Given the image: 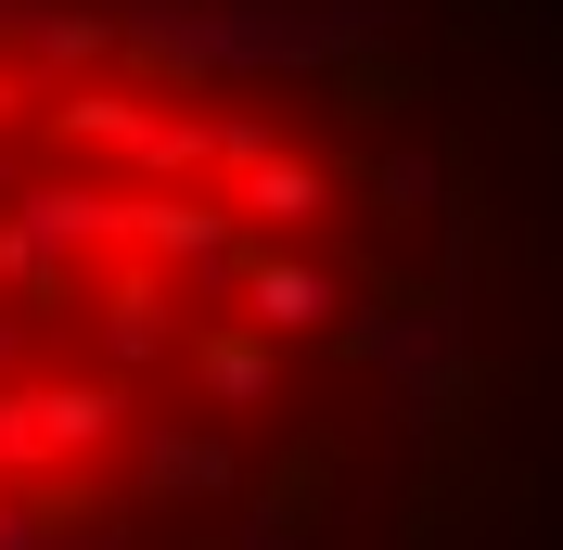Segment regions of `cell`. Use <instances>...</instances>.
<instances>
[{
    "label": "cell",
    "instance_id": "1",
    "mask_svg": "<svg viewBox=\"0 0 563 550\" xmlns=\"http://www.w3.org/2000/svg\"><path fill=\"white\" fill-rule=\"evenodd\" d=\"M487 129L372 0H0V550H244L435 397Z\"/></svg>",
    "mask_w": 563,
    "mask_h": 550
}]
</instances>
